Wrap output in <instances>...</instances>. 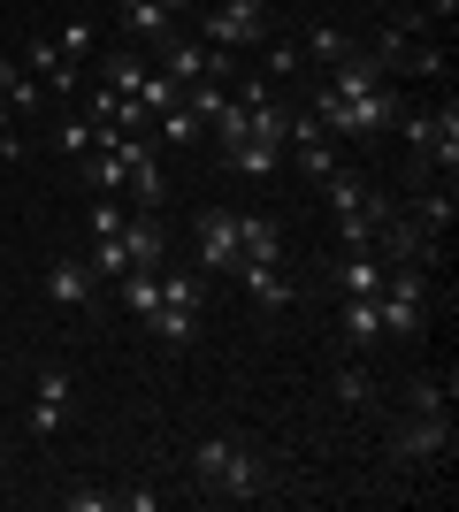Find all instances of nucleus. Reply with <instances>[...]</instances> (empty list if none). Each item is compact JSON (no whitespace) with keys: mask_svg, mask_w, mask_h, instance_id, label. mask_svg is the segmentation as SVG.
<instances>
[{"mask_svg":"<svg viewBox=\"0 0 459 512\" xmlns=\"http://www.w3.org/2000/svg\"><path fill=\"white\" fill-rule=\"evenodd\" d=\"M92 291H100V276H92L77 253L46 260V299H54V306H69V314H77V306H92Z\"/></svg>","mask_w":459,"mask_h":512,"instance_id":"9","label":"nucleus"},{"mask_svg":"<svg viewBox=\"0 0 459 512\" xmlns=\"http://www.w3.org/2000/svg\"><path fill=\"white\" fill-rule=\"evenodd\" d=\"M123 253H131V268H161V260H169V230H161V214H123Z\"/></svg>","mask_w":459,"mask_h":512,"instance_id":"10","label":"nucleus"},{"mask_svg":"<svg viewBox=\"0 0 459 512\" xmlns=\"http://www.w3.org/2000/svg\"><path fill=\"white\" fill-rule=\"evenodd\" d=\"M115 291H123V306H131L138 321H146L153 306H161V268H123V276H115Z\"/></svg>","mask_w":459,"mask_h":512,"instance_id":"22","label":"nucleus"},{"mask_svg":"<svg viewBox=\"0 0 459 512\" xmlns=\"http://www.w3.org/2000/svg\"><path fill=\"white\" fill-rule=\"evenodd\" d=\"M54 146H62L69 161H77V153H92V146H100V123H92V115H85V123H62V130H54Z\"/></svg>","mask_w":459,"mask_h":512,"instance_id":"31","label":"nucleus"},{"mask_svg":"<svg viewBox=\"0 0 459 512\" xmlns=\"http://www.w3.org/2000/svg\"><path fill=\"white\" fill-rule=\"evenodd\" d=\"M54 46H62L69 62H85V54H92V23H85V16H77V23H62V31H54Z\"/></svg>","mask_w":459,"mask_h":512,"instance_id":"32","label":"nucleus"},{"mask_svg":"<svg viewBox=\"0 0 459 512\" xmlns=\"http://www.w3.org/2000/svg\"><path fill=\"white\" fill-rule=\"evenodd\" d=\"M146 329H153L161 344H192V337H199V306H184V299H161V306L146 314Z\"/></svg>","mask_w":459,"mask_h":512,"instance_id":"19","label":"nucleus"},{"mask_svg":"<svg viewBox=\"0 0 459 512\" xmlns=\"http://www.w3.org/2000/svg\"><path fill=\"white\" fill-rule=\"evenodd\" d=\"M123 230V207H115V192H100V207H92V237H115Z\"/></svg>","mask_w":459,"mask_h":512,"instance_id":"34","label":"nucleus"},{"mask_svg":"<svg viewBox=\"0 0 459 512\" xmlns=\"http://www.w3.org/2000/svg\"><path fill=\"white\" fill-rule=\"evenodd\" d=\"M337 329H345V344H352V352L383 344V314H375V299H345V306H337Z\"/></svg>","mask_w":459,"mask_h":512,"instance_id":"20","label":"nucleus"},{"mask_svg":"<svg viewBox=\"0 0 459 512\" xmlns=\"http://www.w3.org/2000/svg\"><path fill=\"white\" fill-rule=\"evenodd\" d=\"M115 23H123V31H131V39H153V46H161V39H169V8H161V0H115Z\"/></svg>","mask_w":459,"mask_h":512,"instance_id":"17","label":"nucleus"},{"mask_svg":"<svg viewBox=\"0 0 459 512\" xmlns=\"http://www.w3.org/2000/svg\"><path fill=\"white\" fill-rule=\"evenodd\" d=\"M337 291H345V299H375V291H383V260H375V245H345V260H337Z\"/></svg>","mask_w":459,"mask_h":512,"instance_id":"14","label":"nucleus"},{"mask_svg":"<svg viewBox=\"0 0 459 512\" xmlns=\"http://www.w3.org/2000/svg\"><path fill=\"white\" fill-rule=\"evenodd\" d=\"M398 214V199L391 192H368L360 199V214H337V245H375V230Z\"/></svg>","mask_w":459,"mask_h":512,"instance_id":"15","label":"nucleus"},{"mask_svg":"<svg viewBox=\"0 0 459 512\" xmlns=\"http://www.w3.org/2000/svg\"><path fill=\"white\" fill-rule=\"evenodd\" d=\"M406 406H414V413H444V406H452V375H444V383H437V375H421V383L406 390Z\"/></svg>","mask_w":459,"mask_h":512,"instance_id":"29","label":"nucleus"},{"mask_svg":"<svg viewBox=\"0 0 459 512\" xmlns=\"http://www.w3.org/2000/svg\"><path fill=\"white\" fill-rule=\"evenodd\" d=\"M16 77H23V62H0V107H8V92H16Z\"/></svg>","mask_w":459,"mask_h":512,"instance_id":"37","label":"nucleus"},{"mask_svg":"<svg viewBox=\"0 0 459 512\" xmlns=\"http://www.w3.org/2000/svg\"><path fill=\"white\" fill-rule=\"evenodd\" d=\"M199 268H238V214L230 207L199 214Z\"/></svg>","mask_w":459,"mask_h":512,"instance_id":"11","label":"nucleus"},{"mask_svg":"<svg viewBox=\"0 0 459 512\" xmlns=\"http://www.w3.org/2000/svg\"><path fill=\"white\" fill-rule=\"evenodd\" d=\"M391 459H398V467H421V459H452V421H444V413H414V421L391 436Z\"/></svg>","mask_w":459,"mask_h":512,"instance_id":"7","label":"nucleus"},{"mask_svg":"<svg viewBox=\"0 0 459 512\" xmlns=\"http://www.w3.org/2000/svg\"><path fill=\"white\" fill-rule=\"evenodd\" d=\"M108 153L123 161V192H131L146 214H161V199H169V169H161V153H169V146H161L153 130H123Z\"/></svg>","mask_w":459,"mask_h":512,"instance_id":"4","label":"nucleus"},{"mask_svg":"<svg viewBox=\"0 0 459 512\" xmlns=\"http://www.w3.org/2000/svg\"><path fill=\"white\" fill-rule=\"evenodd\" d=\"M23 69H31L46 92H69V85H77V62H69L54 39H31V46H23Z\"/></svg>","mask_w":459,"mask_h":512,"instance_id":"16","label":"nucleus"},{"mask_svg":"<svg viewBox=\"0 0 459 512\" xmlns=\"http://www.w3.org/2000/svg\"><path fill=\"white\" fill-rule=\"evenodd\" d=\"M0 153H8V161H23V130H16V115H8V107H0Z\"/></svg>","mask_w":459,"mask_h":512,"instance_id":"36","label":"nucleus"},{"mask_svg":"<svg viewBox=\"0 0 459 512\" xmlns=\"http://www.w3.org/2000/svg\"><path fill=\"white\" fill-rule=\"evenodd\" d=\"M69 413V367H39V390H31V436H54Z\"/></svg>","mask_w":459,"mask_h":512,"instance_id":"12","label":"nucleus"},{"mask_svg":"<svg viewBox=\"0 0 459 512\" xmlns=\"http://www.w3.org/2000/svg\"><path fill=\"white\" fill-rule=\"evenodd\" d=\"M62 505H69V512H115V497H100V490H69Z\"/></svg>","mask_w":459,"mask_h":512,"instance_id":"35","label":"nucleus"},{"mask_svg":"<svg viewBox=\"0 0 459 512\" xmlns=\"http://www.w3.org/2000/svg\"><path fill=\"white\" fill-rule=\"evenodd\" d=\"M138 77H146V62H138V54H108V62H100V85L123 92V100L138 92Z\"/></svg>","mask_w":459,"mask_h":512,"instance_id":"27","label":"nucleus"},{"mask_svg":"<svg viewBox=\"0 0 459 512\" xmlns=\"http://www.w3.org/2000/svg\"><path fill=\"white\" fill-rule=\"evenodd\" d=\"M268 69H276V77H291V69H306L299 39H276V46H268Z\"/></svg>","mask_w":459,"mask_h":512,"instance_id":"33","label":"nucleus"},{"mask_svg":"<svg viewBox=\"0 0 459 512\" xmlns=\"http://www.w3.org/2000/svg\"><path fill=\"white\" fill-rule=\"evenodd\" d=\"M299 54H306V62H345V54H360V46H352L337 23H314V31L299 39Z\"/></svg>","mask_w":459,"mask_h":512,"instance_id":"24","label":"nucleus"},{"mask_svg":"<svg viewBox=\"0 0 459 512\" xmlns=\"http://www.w3.org/2000/svg\"><path fill=\"white\" fill-rule=\"evenodd\" d=\"M161 8H169V16H184V8H199V0H161Z\"/></svg>","mask_w":459,"mask_h":512,"instance_id":"39","label":"nucleus"},{"mask_svg":"<svg viewBox=\"0 0 459 512\" xmlns=\"http://www.w3.org/2000/svg\"><path fill=\"white\" fill-rule=\"evenodd\" d=\"M459 16V0H429V23H452Z\"/></svg>","mask_w":459,"mask_h":512,"instance_id":"38","label":"nucleus"},{"mask_svg":"<svg viewBox=\"0 0 459 512\" xmlns=\"http://www.w3.org/2000/svg\"><path fill=\"white\" fill-rule=\"evenodd\" d=\"M199 130H207V123H199V115H192V107H184V100H176L169 115H153V138H161V146H192Z\"/></svg>","mask_w":459,"mask_h":512,"instance_id":"25","label":"nucleus"},{"mask_svg":"<svg viewBox=\"0 0 459 512\" xmlns=\"http://www.w3.org/2000/svg\"><path fill=\"white\" fill-rule=\"evenodd\" d=\"M222 161H230L238 176H276L284 169V138H245V146H230Z\"/></svg>","mask_w":459,"mask_h":512,"instance_id":"21","label":"nucleus"},{"mask_svg":"<svg viewBox=\"0 0 459 512\" xmlns=\"http://www.w3.org/2000/svg\"><path fill=\"white\" fill-rule=\"evenodd\" d=\"M337 406H375V383H368V367H337Z\"/></svg>","mask_w":459,"mask_h":512,"instance_id":"28","label":"nucleus"},{"mask_svg":"<svg viewBox=\"0 0 459 512\" xmlns=\"http://www.w3.org/2000/svg\"><path fill=\"white\" fill-rule=\"evenodd\" d=\"M261 31H268V0H215V8H199V39L222 46V54L261 46Z\"/></svg>","mask_w":459,"mask_h":512,"instance_id":"5","label":"nucleus"},{"mask_svg":"<svg viewBox=\"0 0 459 512\" xmlns=\"http://www.w3.org/2000/svg\"><path fill=\"white\" fill-rule=\"evenodd\" d=\"M138 107H146V123L153 115H169L176 100H184V85H176V77H161V69H146V77H138V92H131Z\"/></svg>","mask_w":459,"mask_h":512,"instance_id":"23","label":"nucleus"},{"mask_svg":"<svg viewBox=\"0 0 459 512\" xmlns=\"http://www.w3.org/2000/svg\"><path fill=\"white\" fill-rule=\"evenodd\" d=\"M452 207H459V199H452V184H444V192H421V214H414V222H421V230H452Z\"/></svg>","mask_w":459,"mask_h":512,"instance_id":"30","label":"nucleus"},{"mask_svg":"<svg viewBox=\"0 0 459 512\" xmlns=\"http://www.w3.org/2000/svg\"><path fill=\"white\" fill-rule=\"evenodd\" d=\"M284 161H299L306 176H329V169H337V138H329L314 115H291V123H284Z\"/></svg>","mask_w":459,"mask_h":512,"instance_id":"8","label":"nucleus"},{"mask_svg":"<svg viewBox=\"0 0 459 512\" xmlns=\"http://www.w3.org/2000/svg\"><path fill=\"white\" fill-rule=\"evenodd\" d=\"M375 314H383V337L414 344V337H421V321H429V268H383Z\"/></svg>","mask_w":459,"mask_h":512,"instance_id":"3","label":"nucleus"},{"mask_svg":"<svg viewBox=\"0 0 459 512\" xmlns=\"http://www.w3.org/2000/svg\"><path fill=\"white\" fill-rule=\"evenodd\" d=\"M230 276H238L245 291H253V306H268V314H276V306H291V276H284V260H238Z\"/></svg>","mask_w":459,"mask_h":512,"instance_id":"13","label":"nucleus"},{"mask_svg":"<svg viewBox=\"0 0 459 512\" xmlns=\"http://www.w3.org/2000/svg\"><path fill=\"white\" fill-rule=\"evenodd\" d=\"M85 184H92V192H115V199H123V161H115L108 146H92V153H85Z\"/></svg>","mask_w":459,"mask_h":512,"instance_id":"26","label":"nucleus"},{"mask_svg":"<svg viewBox=\"0 0 459 512\" xmlns=\"http://www.w3.org/2000/svg\"><path fill=\"white\" fill-rule=\"evenodd\" d=\"M238 260H284V230L268 214H238Z\"/></svg>","mask_w":459,"mask_h":512,"instance_id":"18","label":"nucleus"},{"mask_svg":"<svg viewBox=\"0 0 459 512\" xmlns=\"http://www.w3.org/2000/svg\"><path fill=\"white\" fill-rule=\"evenodd\" d=\"M398 115H406V100H398L391 85H368V92H352V100L314 92V123H322L329 138H375V130H398Z\"/></svg>","mask_w":459,"mask_h":512,"instance_id":"1","label":"nucleus"},{"mask_svg":"<svg viewBox=\"0 0 459 512\" xmlns=\"http://www.w3.org/2000/svg\"><path fill=\"white\" fill-rule=\"evenodd\" d=\"M375 237H383V245H375L383 268H437V230H421V222H406V214H391Z\"/></svg>","mask_w":459,"mask_h":512,"instance_id":"6","label":"nucleus"},{"mask_svg":"<svg viewBox=\"0 0 459 512\" xmlns=\"http://www.w3.org/2000/svg\"><path fill=\"white\" fill-rule=\"evenodd\" d=\"M192 474H199L215 497H261L268 459H261L253 444H238V436H207V444L192 451Z\"/></svg>","mask_w":459,"mask_h":512,"instance_id":"2","label":"nucleus"}]
</instances>
